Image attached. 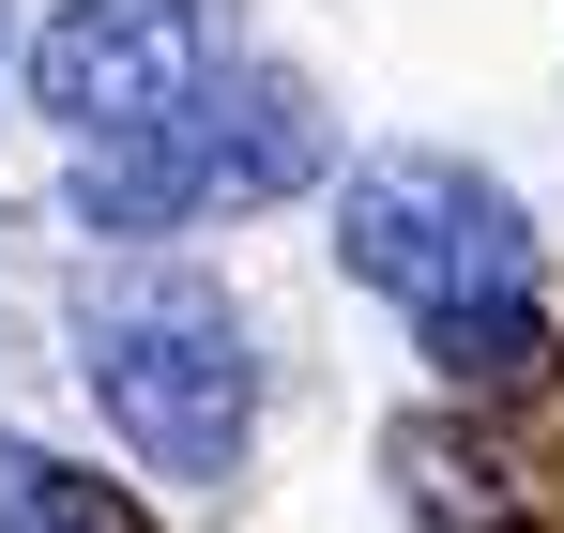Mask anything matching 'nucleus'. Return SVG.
Segmentation results:
<instances>
[{
	"mask_svg": "<svg viewBox=\"0 0 564 533\" xmlns=\"http://www.w3.org/2000/svg\"><path fill=\"white\" fill-rule=\"evenodd\" d=\"M0 519L15 533H153L107 472H77V457H31V443H0Z\"/></svg>",
	"mask_w": 564,
	"mask_h": 533,
	"instance_id": "obj_6",
	"label": "nucleus"
},
{
	"mask_svg": "<svg viewBox=\"0 0 564 533\" xmlns=\"http://www.w3.org/2000/svg\"><path fill=\"white\" fill-rule=\"evenodd\" d=\"M427 351H443V381H473V396H550L564 336L534 320V290H519V305H458V320H427Z\"/></svg>",
	"mask_w": 564,
	"mask_h": 533,
	"instance_id": "obj_5",
	"label": "nucleus"
},
{
	"mask_svg": "<svg viewBox=\"0 0 564 533\" xmlns=\"http://www.w3.org/2000/svg\"><path fill=\"white\" fill-rule=\"evenodd\" d=\"M214 77V0H62L31 31V107L77 138H138Z\"/></svg>",
	"mask_w": 564,
	"mask_h": 533,
	"instance_id": "obj_4",
	"label": "nucleus"
},
{
	"mask_svg": "<svg viewBox=\"0 0 564 533\" xmlns=\"http://www.w3.org/2000/svg\"><path fill=\"white\" fill-rule=\"evenodd\" d=\"M321 153L336 138H321L305 77H198L169 122L77 153V214L153 244V229H198V214H275L290 183H321Z\"/></svg>",
	"mask_w": 564,
	"mask_h": 533,
	"instance_id": "obj_2",
	"label": "nucleus"
},
{
	"mask_svg": "<svg viewBox=\"0 0 564 533\" xmlns=\"http://www.w3.org/2000/svg\"><path fill=\"white\" fill-rule=\"evenodd\" d=\"M336 260L367 274L381 305L458 320V305H519L534 290V214L458 153H367L336 183Z\"/></svg>",
	"mask_w": 564,
	"mask_h": 533,
	"instance_id": "obj_3",
	"label": "nucleus"
},
{
	"mask_svg": "<svg viewBox=\"0 0 564 533\" xmlns=\"http://www.w3.org/2000/svg\"><path fill=\"white\" fill-rule=\"evenodd\" d=\"M93 396L169 488H214L245 457V427H260V351H245V320H229L214 274L153 260V274H122L93 305Z\"/></svg>",
	"mask_w": 564,
	"mask_h": 533,
	"instance_id": "obj_1",
	"label": "nucleus"
}]
</instances>
